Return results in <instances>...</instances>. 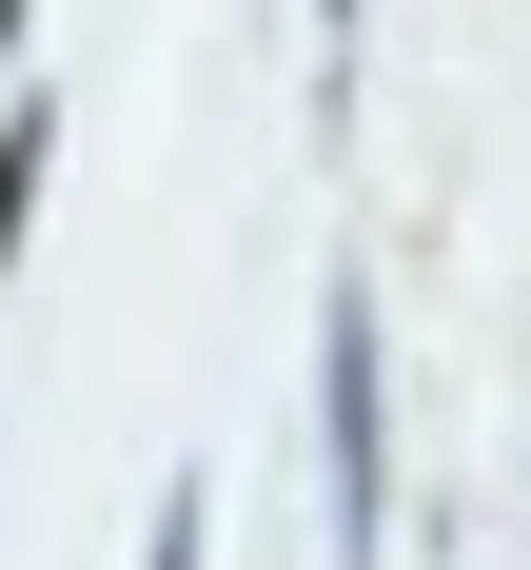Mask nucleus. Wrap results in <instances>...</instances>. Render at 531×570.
I'll return each mask as SVG.
<instances>
[{
    "label": "nucleus",
    "mask_w": 531,
    "mask_h": 570,
    "mask_svg": "<svg viewBox=\"0 0 531 570\" xmlns=\"http://www.w3.org/2000/svg\"><path fill=\"white\" fill-rule=\"evenodd\" d=\"M315 433H335V570L394 551V374H374V276L315 295Z\"/></svg>",
    "instance_id": "f257e3e1"
},
{
    "label": "nucleus",
    "mask_w": 531,
    "mask_h": 570,
    "mask_svg": "<svg viewBox=\"0 0 531 570\" xmlns=\"http://www.w3.org/2000/svg\"><path fill=\"white\" fill-rule=\"evenodd\" d=\"M40 158H59V99L0 118V276H20V217H40Z\"/></svg>",
    "instance_id": "f03ea898"
},
{
    "label": "nucleus",
    "mask_w": 531,
    "mask_h": 570,
    "mask_svg": "<svg viewBox=\"0 0 531 570\" xmlns=\"http://www.w3.org/2000/svg\"><path fill=\"white\" fill-rule=\"evenodd\" d=\"M197 512H217V492H197V472H158V531H138V570H197Z\"/></svg>",
    "instance_id": "7ed1b4c3"
}]
</instances>
